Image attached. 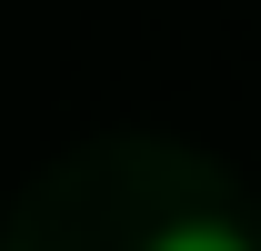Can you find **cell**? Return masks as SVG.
<instances>
[{
	"instance_id": "1",
	"label": "cell",
	"mask_w": 261,
	"mask_h": 251,
	"mask_svg": "<svg viewBox=\"0 0 261 251\" xmlns=\"http://www.w3.org/2000/svg\"><path fill=\"white\" fill-rule=\"evenodd\" d=\"M141 251H261L241 221H221V211H191V221H171V231H151Z\"/></svg>"
}]
</instances>
